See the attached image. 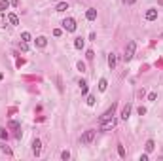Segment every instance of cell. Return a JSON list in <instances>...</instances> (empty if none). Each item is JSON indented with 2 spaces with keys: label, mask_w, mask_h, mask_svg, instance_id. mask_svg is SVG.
Returning a JSON list of instances; mask_svg holds the SVG:
<instances>
[{
  "label": "cell",
  "mask_w": 163,
  "mask_h": 161,
  "mask_svg": "<svg viewBox=\"0 0 163 161\" xmlns=\"http://www.w3.org/2000/svg\"><path fill=\"white\" fill-rule=\"evenodd\" d=\"M135 49H137V44L131 40L129 44H127V47H125V55H123V59H125V61H131L133 57H135Z\"/></svg>",
  "instance_id": "obj_1"
},
{
  "label": "cell",
  "mask_w": 163,
  "mask_h": 161,
  "mask_svg": "<svg viewBox=\"0 0 163 161\" xmlns=\"http://www.w3.org/2000/svg\"><path fill=\"white\" fill-rule=\"evenodd\" d=\"M93 138H95V131H93V129H87L86 133L82 135L80 142L82 144H91V142H93Z\"/></svg>",
  "instance_id": "obj_2"
},
{
  "label": "cell",
  "mask_w": 163,
  "mask_h": 161,
  "mask_svg": "<svg viewBox=\"0 0 163 161\" xmlns=\"http://www.w3.org/2000/svg\"><path fill=\"white\" fill-rule=\"evenodd\" d=\"M114 112H116V104H112V106H110L108 110H106V112H104V114L99 118V121L103 123V121H108V120H112V118H114Z\"/></svg>",
  "instance_id": "obj_3"
},
{
  "label": "cell",
  "mask_w": 163,
  "mask_h": 161,
  "mask_svg": "<svg viewBox=\"0 0 163 161\" xmlns=\"http://www.w3.org/2000/svg\"><path fill=\"white\" fill-rule=\"evenodd\" d=\"M63 27L67 28L68 32H74V30H76V21H74L72 17H67V19L63 21Z\"/></svg>",
  "instance_id": "obj_4"
},
{
  "label": "cell",
  "mask_w": 163,
  "mask_h": 161,
  "mask_svg": "<svg viewBox=\"0 0 163 161\" xmlns=\"http://www.w3.org/2000/svg\"><path fill=\"white\" fill-rule=\"evenodd\" d=\"M32 154H34V156H40V154H42V142H40V140H38V138H36V140H34V142H32Z\"/></svg>",
  "instance_id": "obj_5"
},
{
  "label": "cell",
  "mask_w": 163,
  "mask_h": 161,
  "mask_svg": "<svg viewBox=\"0 0 163 161\" xmlns=\"http://www.w3.org/2000/svg\"><path fill=\"white\" fill-rule=\"evenodd\" d=\"M114 127H116L114 118H112V120H108V121H103V123H101V131H108V129H114Z\"/></svg>",
  "instance_id": "obj_6"
},
{
  "label": "cell",
  "mask_w": 163,
  "mask_h": 161,
  "mask_svg": "<svg viewBox=\"0 0 163 161\" xmlns=\"http://www.w3.org/2000/svg\"><path fill=\"white\" fill-rule=\"evenodd\" d=\"M146 21H154V19H158V9H154V8H150L148 12H146Z\"/></svg>",
  "instance_id": "obj_7"
},
{
  "label": "cell",
  "mask_w": 163,
  "mask_h": 161,
  "mask_svg": "<svg viewBox=\"0 0 163 161\" xmlns=\"http://www.w3.org/2000/svg\"><path fill=\"white\" fill-rule=\"evenodd\" d=\"M86 17H87V21H95V19H97V9L95 8H89L86 12Z\"/></svg>",
  "instance_id": "obj_8"
},
{
  "label": "cell",
  "mask_w": 163,
  "mask_h": 161,
  "mask_svg": "<svg viewBox=\"0 0 163 161\" xmlns=\"http://www.w3.org/2000/svg\"><path fill=\"white\" fill-rule=\"evenodd\" d=\"M36 46L38 47H46V46H48V38H46V36H38L36 38Z\"/></svg>",
  "instance_id": "obj_9"
},
{
  "label": "cell",
  "mask_w": 163,
  "mask_h": 161,
  "mask_svg": "<svg viewBox=\"0 0 163 161\" xmlns=\"http://www.w3.org/2000/svg\"><path fill=\"white\" fill-rule=\"evenodd\" d=\"M129 114H131V104H125V106H123V110H122V118H123V120H127Z\"/></svg>",
  "instance_id": "obj_10"
},
{
  "label": "cell",
  "mask_w": 163,
  "mask_h": 161,
  "mask_svg": "<svg viewBox=\"0 0 163 161\" xmlns=\"http://www.w3.org/2000/svg\"><path fill=\"white\" fill-rule=\"evenodd\" d=\"M8 21H10V25H19V17L15 14H10L8 15Z\"/></svg>",
  "instance_id": "obj_11"
},
{
  "label": "cell",
  "mask_w": 163,
  "mask_h": 161,
  "mask_svg": "<svg viewBox=\"0 0 163 161\" xmlns=\"http://www.w3.org/2000/svg\"><path fill=\"white\" fill-rule=\"evenodd\" d=\"M108 66H110V68H116V55H114V53H110V55H108Z\"/></svg>",
  "instance_id": "obj_12"
},
{
  "label": "cell",
  "mask_w": 163,
  "mask_h": 161,
  "mask_svg": "<svg viewBox=\"0 0 163 161\" xmlns=\"http://www.w3.org/2000/svg\"><path fill=\"white\" fill-rule=\"evenodd\" d=\"M78 85H80L82 95H86V93H87V83H86V80H80V82H78Z\"/></svg>",
  "instance_id": "obj_13"
},
{
  "label": "cell",
  "mask_w": 163,
  "mask_h": 161,
  "mask_svg": "<svg viewBox=\"0 0 163 161\" xmlns=\"http://www.w3.org/2000/svg\"><path fill=\"white\" fill-rule=\"evenodd\" d=\"M144 148H146V152H148V154H150V152H154L156 142H154V140H146V146H144Z\"/></svg>",
  "instance_id": "obj_14"
},
{
  "label": "cell",
  "mask_w": 163,
  "mask_h": 161,
  "mask_svg": "<svg viewBox=\"0 0 163 161\" xmlns=\"http://www.w3.org/2000/svg\"><path fill=\"white\" fill-rule=\"evenodd\" d=\"M106 87H108V82L104 78H101L99 80V91H106Z\"/></svg>",
  "instance_id": "obj_15"
},
{
  "label": "cell",
  "mask_w": 163,
  "mask_h": 161,
  "mask_svg": "<svg viewBox=\"0 0 163 161\" xmlns=\"http://www.w3.org/2000/svg\"><path fill=\"white\" fill-rule=\"evenodd\" d=\"M10 4H12L10 0H0V12H6L10 8Z\"/></svg>",
  "instance_id": "obj_16"
},
{
  "label": "cell",
  "mask_w": 163,
  "mask_h": 161,
  "mask_svg": "<svg viewBox=\"0 0 163 161\" xmlns=\"http://www.w3.org/2000/svg\"><path fill=\"white\" fill-rule=\"evenodd\" d=\"M65 9H68V4H67V2H61V4H57L55 12H65Z\"/></svg>",
  "instance_id": "obj_17"
},
{
  "label": "cell",
  "mask_w": 163,
  "mask_h": 161,
  "mask_svg": "<svg viewBox=\"0 0 163 161\" xmlns=\"http://www.w3.org/2000/svg\"><path fill=\"white\" fill-rule=\"evenodd\" d=\"M74 47H76V49H82V47H84V40H82V38H76V40H74Z\"/></svg>",
  "instance_id": "obj_18"
},
{
  "label": "cell",
  "mask_w": 163,
  "mask_h": 161,
  "mask_svg": "<svg viewBox=\"0 0 163 161\" xmlns=\"http://www.w3.org/2000/svg\"><path fill=\"white\" fill-rule=\"evenodd\" d=\"M0 150H2V152H4L6 156H12V148H10V146H6V144H2V146H0Z\"/></svg>",
  "instance_id": "obj_19"
},
{
  "label": "cell",
  "mask_w": 163,
  "mask_h": 161,
  "mask_svg": "<svg viewBox=\"0 0 163 161\" xmlns=\"http://www.w3.org/2000/svg\"><path fill=\"white\" fill-rule=\"evenodd\" d=\"M61 159L68 161V159H70V152H68V150H65V152H61Z\"/></svg>",
  "instance_id": "obj_20"
},
{
  "label": "cell",
  "mask_w": 163,
  "mask_h": 161,
  "mask_svg": "<svg viewBox=\"0 0 163 161\" xmlns=\"http://www.w3.org/2000/svg\"><path fill=\"white\" fill-rule=\"evenodd\" d=\"M21 40L23 42H31V32H23V34H21Z\"/></svg>",
  "instance_id": "obj_21"
},
{
  "label": "cell",
  "mask_w": 163,
  "mask_h": 161,
  "mask_svg": "<svg viewBox=\"0 0 163 161\" xmlns=\"http://www.w3.org/2000/svg\"><path fill=\"white\" fill-rule=\"evenodd\" d=\"M118 154H120V157H125V148L122 144H118Z\"/></svg>",
  "instance_id": "obj_22"
},
{
  "label": "cell",
  "mask_w": 163,
  "mask_h": 161,
  "mask_svg": "<svg viewBox=\"0 0 163 161\" xmlns=\"http://www.w3.org/2000/svg\"><path fill=\"white\" fill-rule=\"evenodd\" d=\"M0 138H8V131L4 127H0Z\"/></svg>",
  "instance_id": "obj_23"
},
{
  "label": "cell",
  "mask_w": 163,
  "mask_h": 161,
  "mask_svg": "<svg viewBox=\"0 0 163 161\" xmlns=\"http://www.w3.org/2000/svg\"><path fill=\"white\" fill-rule=\"evenodd\" d=\"M87 104H89V106H93V104H95V97H93V95H89V97H87Z\"/></svg>",
  "instance_id": "obj_24"
},
{
  "label": "cell",
  "mask_w": 163,
  "mask_h": 161,
  "mask_svg": "<svg viewBox=\"0 0 163 161\" xmlns=\"http://www.w3.org/2000/svg\"><path fill=\"white\" fill-rule=\"evenodd\" d=\"M78 70H80V72H86V63H78Z\"/></svg>",
  "instance_id": "obj_25"
},
{
  "label": "cell",
  "mask_w": 163,
  "mask_h": 161,
  "mask_svg": "<svg viewBox=\"0 0 163 161\" xmlns=\"http://www.w3.org/2000/svg\"><path fill=\"white\" fill-rule=\"evenodd\" d=\"M19 47H21L23 51H27V49H29V44H27V42H23V40H21V44H19Z\"/></svg>",
  "instance_id": "obj_26"
},
{
  "label": "cell",
  "mask_w": 163,
  "mask_h": 161,
  "mask_svg": "<svg viewBox=\"0 0 163 161\" xmlns=\"http://www.w3.org/2000/svg\"><path fill=\"white\" fill-rule=\"evenodd\" d=\"M10 127H12V129H21V127H19V123H17V121H10Z\"/></svg>",
  "instance_id": "obj_27"
},
{
  "label": "cell",
  "mask_w": 163,
  "mask_h": 161,
  "mask_svg": "<svg viewBox=\"0 0 163 161\" xmlns=\"http://www.w3.org/2000/svg\"><path fill=\"white\" fill-rule=\"evenodd\" d=\"M158 99V93H150L148 95V101H156Z\"/></svg>",
  "instance_id": "obj_28"
},
{
  "label": "cell",
  "mask_w": 163,
  "mask_h": 161,
  "mask_svg": "<svg viewBox=\"0 0 163 161\" xmlns=\"http://www.w3.org/2000/svg\"><path fill=\"white\" fill-rule=\"evenodd\" d=\"M53 34H55V36H57V38H59L61 34H63V30H61V28H55V30H53Z\"/></svg>",
  "instance_id": "obj_29"
},
{
  "label": "cell",
  "mask_w": 163,
  "mask_h": 161,
  "mask_svg": "<svg viewBox=\"0 0 163 161\" xmlns=\"http://www.w3.org/2000/svg\"><path fill=\"white\" fill-rule=\"evenodd\" d=\"M93 55H95V53H93V51H91V49H89V51H87V53H86V57H87V59H89V61L93 59Z\"/></svg>",
  "instance_id": "obj_30"
},
{
  "label": "cell",
  "mask_w": 163,
  "mask_h": 161,
  "mask_svg": "<svg viewBox=\"0 0 163 161\" xmlns=\"http://www.w3.org/2000/svg\"><path fill=\"white\" fill-rule=\"evenodd\" d=\"M139 114H141V116L146 114V108H144V106H141V108H139Z\"/></svg>",
  "instance_id": "obj_31"
},
{
  "label": "cell",
  "mask_w": 163,
  "mask_h": 161,
  "mask_svg": "<svg viewBox=\"0 0 163 161\" xmlns=\"http://www.w3.org/2000/svg\"><path fill=\"white\" fill-rule=\"evenodd\" d=\"M123 2H125L127 6H133V4H135V2H137V0H123Z\"/></svg>",
  "instance_id": "obj_32"
},
{
  "label": "cell",
  "mask_w": 163,
  "mask_h": 161,
  "mask_svg": "<svg viewBox=\"0 0 163 161\" xmlns=\"http://www.w3.org/2000/svg\"><path fill=\"white\" fill-rule=\"evenodd\" d=\"M141 161H148V154H142V156H141Z\"/></svg>",
  "instance_id": "obj_33"
}]
</instances>
